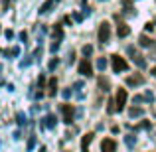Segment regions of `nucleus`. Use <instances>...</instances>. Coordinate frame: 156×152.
Returning a JSON list of instances; mask_svg holds the SVG:
<instances>
[{"label":"nucleus","instance_id":"1","mask_svg":"<svg viewBox=\"0 0 156 152\" xmlns=\"http://www.w3.org/2000/svg\"><path fill=\"white\" fill-rule=\"evenodd\" d=\"M111 65H113V71L115 73H125L129 71V63H126V59H122L121 55H111Z\"/></svg>","mask_w":156,"mask_h":152},{"label":"nucleus","instance_id":"2","mask_svg":"<svg viewBox=\"0 0 156 152\" xmlns=\"http://www.w3.org/2000/svg\"><path fill=\"white\" fill-rule=\"evenodd\" d=\"M97 40H99V44H107L111 40V24L109 22H101L99 32H97Z\"/></svg>","mask_w":156,"mask_h":152},{"label":"nucleus","instance_id":"3","mask_svg":"<svg viewBox=\"0 0 156 152\" xmlns=\"http://www.w3.org/2000/svg\"><path fill=\"white\" fill-rule=\"evenodd\" d=\"M61 40H63V30H61V26L57 24V26L53 28V32H51V51H57Z\"/></svg>","mask_w":156,"mask_h":152},{"label":"nucleus","instance_id":"4","mask_svg":"<svg viewBox=\"0 0 156 152\" xmlns=\"http://www.w3.org/2000/svg\"><path fill=\"white\" fill-rule=\"evenodd\" d=\"M61 117H63V122L65 125H71L73 122V117H75V109L71 105H61Z\"/></svg>","mask_w":156,"mask_h":152},{"label":"nucleus","instance_id":"5","mask_svg":"<svg viewBox=\"0 0 156 152\" xmlns=\"http://www.w3.org/2000/svg\"><path fill=\"white\" fill-rule=\"evenodd\" d=\"M126 99H129V95H126V89H117V99H115V103H117V113L125 109Z\"/></svg>","mask_w":156,"mask_h":152},{"label":"nucleus","instance_id":"6","mask_svg":"<svg viewBox=\"0 0 156 152\" xmlns=\"http://www.w3.org/2000/svg\"><path fill=\"white\" fill-rule=\"evenodd\" d=\"M77 69H79V73H81V75H85V77H91L93 75V65H91V61H89V59H81Z\"/></svg>","mask_w":156,"mask_h":152},{"label":"nucleus","instance_id":"7","mask_svg":"<svg viewBox=\"0 0 156 152\" xmlns=\"http://www.w3.org/2000/svg\"><path fill=\"white\" fill-rule=\"evenodd\" d=\"M101 152H117V142L113 138H103L101 140Z\"/></svg>","mask_w":156,"mask_h":152},{"label":"nucleus","instance_id":"8","mask_svg":"<svg viewBox=\"0 0 156 152\" xmlns=\"http://www.w3.org/2000/svg\"><path fill=\"white\" fill-rule=\"evenodd\" d=\"M142 73H133V75L126 77V85L129 87H136V85H142Z\"/></svg>","mask_w":156,"mask_h":152},{"label":"nucleus","instance_id":"9","mask_svg":"<svg viewBox=\"0 0 156 152\" xmlns=\"http://www.w3.org/2000/svg\"><path fill=\"white\" fill-rule=\"evenodd\" d=\"M55 125H57V117L55 115H46V117H44V122H42L44 129H53Z\"/></svg>","mask_w":156,"mask_h":152},{"label":"nucleus","instance_id":"10","mask_svg":"<svg viewBox=\"0 0 156 152\" xmlns=\"http://www.w3.org/2000/svg\"><path fill=\"white\" fill-rule=\"evenodd\" d=\"M93 136H95L93 133H87L83 138H81V152H89V144H91Z\"/></svg>","mask_w":156,"mask_h":152},{"label":"nucleus","instance_id":"11","mask_svg":"<svg viewBox=\"0 0 156 152\" xmlns=\"http://www.w3.org/2000/svg\"><path fill=\"white\" fill-rule=\"evenodd\" d=\"M57 2H59V0H48V2H44L42 8H40V14H48V12H51V8L55 6Z\"/></svg>","mask_w":156,"mask_h":152},{"label":"nucleus","instance_id":"12","mask_svg":"<svg viewBox=\"0 0 156 152\" xmlns=\"http://www.w3.org/2000/svg\"><path fill=\"white\" fill-rule=\"evenodd\" d=\"M48 95H50V97H55L57 95V79H55V77H51V79H50V85H48Z\"/></svg>","mask_w":156,"mask_h":152},{"label":"nucleus","instance_id":"13","mask_svg":"<svg viewBox=\"0 0 156 152\" xmlns=\"http://www.w3.org/2000/svg\"><path fill=\"white\" fill-rule=\"evenodd\" d=\"M117 34H119V38L122 40V38H126V36L130 34V28L126 26V24H122V22H121V24H119V30H117Z\"/></svg>","mask_w":156,"mask_h":152},{"label":"nucleus","instance_id":"14","mask_svg":"<svg viewBox=\"0 0 156 152\" xmlns=\"http://www.w3.org/2000/svg\"><path fill=\"white\" fill-rule=\"evenodd\" d=\"M129 115H130L133 118L142 117V109H140V107H130V109H129Z\"/></svg>","mask_w":156,"mask_h":152},{"label":"nucleus","instance_id":"15","mask_svg":"<svg viewBox=\"0 0 156 152\" xmlns=\"http://www.w3.org/2000/svg\"><path fill=\"white\" fill-rule=\"evenodd\" d=\"M138 44H140L142 48H150V46H152V40L146 38V36H140V38H138Z\"/></svg>","mask_w":156,"mask_h":152},{"label":"nucleus","instance_id":"16","mask_svg":"<svg viewBox=\"0 0 156 152\" xmlns=\"http://www.w3.org/2000/svg\"><path fill=\"white\" fill-rule=\"evenodd\" d=\"M125 142H126V146H129V148H133V146L136 144V138H134L133 134H126V136H125Z\"/></svg>","mask_w":156,"mask_h":152},{"label":"nucleus","instance_id":"17","mask_svg":"<svg viewBox=\"0 0 156 152\" xmlns=\"http://www.w3.org/2000/svg\"><path fill=\"white\" fill-rule=\"evenodd\" d=\"M105 67H107V59L105 57H99V59H97V69H99V71H105Z\"/></svg>","mask_w":156,"mask_h":152},{"label":"nucleus","instance_id":"18","mask_svg":"<svg viewBox=\"0 0 156 152\" xmlns=\"http://www.w3.org/2000/svg\"><path fill=\"white\" fill-rule=\"evenodd\" d=\"M4 55H12V57H18L20 55V48H12V50H6Z\"/></svg>","mask_w":156,"mask_h":152},{"label":"nucleus","instance_id":"19","mask_svg":"<svg viewBox=\"0 0 156 152\" xmlns=\"http://www.w3.org/2000/svg\"><path fill=\"white\" fill-rule=\"evenodd\" d=\"M99 85H101V89H103V91H109V89H111L109 81H107L105 77H99Z\"/></svg>","mask_w":156,"mask_h":152},{"label":"nucleus","instance_id":"20","mask_svg":"<svg viewBox=\"0 0 156 152\" xmlns=\"http://www.w3.org/2000/svg\"><path fill=\"white\" fill-rule=\"evenodd\" d=\"M133 59H134V63H136L138 67H144V59H142L140 55H133Z\"/></svg>","mask_w":156,"mask_h":152},{"label":"nucleus","instance_id":"21","mask_svg":"<svg viewBox=\"0 0 156 152\" xmlns=\"http://www.w3.org/2000/svg\"><path fill=\"white\" fill-rule=\"evenodd\" d=\"M57 63H59V59H57V57H53V59L50 61V65H48V69H50V71H53V69L57 67Z\"/></svg>","mask_w":156,"mask_h":152},{"label":"nucleus","instance_id":"22","mask_svg":"<svg viewBox=\"0 0 156 152\" xmlns=\"http://www.w3.org/2000/svg\"><path fill=\"white\" fill-rule=\"evenodd\" d=\"M34 146H36V136L32 134V136H30V140H28V150L32 152V148H34Z\"/></svg>","mask_w":156,"mask_h":152},{"label":"nucleus","instance_id":"23","mask_svg":"<svg viewBox=\"0 0 156 152\" xmlns=\"http://www.w3.org/2000/svg\"><path fill=\"white\" fill-rule=\"evenodd\" d=\"M38 85H40V89H44V85H46V75H44V73L38 77Z\"/></svg>","mask_w":156,"mask_h":152},{"label":"nucleus","instance_id":"24","mask_svg":"<svg viewBox=\"0 0 156 152\" xmlns=\"http://www.w3.org/2000/svg\"><path fill=\"white\" fill-rule=\"evenodd\" d=\"M142 99H144V101H148V103H152V101H154V95H152V93H150V91H146Z\"/></svg>","mask_w":156,"mask_h":152},{"label":"nucleus","instance_id":"25","mask_svg":"<svg viewBox=\"0 0 156 152\" xmlns=\"http://www.w3.org/2000/svg\"><path fill=\"white\" fill-rule=\"evenodd\" d=\"M83 53H85V55H91V53H93V46H85L83 48Z\"/></svg>","mask_w":156,"mask_h":152},{"label":"nucleus","instance_id":"26","mask_svg":"<svg viewBox=\"0 0 156 152\" xmlns=\"http://www.w3.org/2000/svg\"><path fill=\"white\" fill-rule=\"evenodd\" d=\"M20 42H28V32H20Z\"/></svg>","mask_w":156,"mask_h":152},{"label":"nucleus","instance_id":"27","mask_svg":"<svg viewBox=\"0 0 156 152\" xmlns=\"http://www.w3.org/2000/svg\"><path fill=\"white\" fill-rule=\"evenodd\" d=\"M4 36H6L8 40H12V38H14V32H12V30H6V32H4Z\"/></svg>","mask_w":156,"mask_h":152},{"label":"nucleus","instance_id":"28","mask_svg":"<svg viewBox=\"0 0 156 152\" xmlns=\"http://www.w3.org/2000/svg\"><path fill=\"white\" fill-rule=\"evenodd\" d=\"M18 122H20V125H24V122H26V117H24L22 113H18Z\"/></svg>","mask_w":156,"mask_h":152},{"label":"nucleus","instance_id":"29","mask_svg":"<svg viewBox=\"0 0 156 152\" xmlns=\"http://www.w3.org/2000/svg\"><path fill=\"white\" fill-rule=\"evenodd\" d=\"M69 97H71V91H69V89H63V99H69Z\"/></svg>","mask_w":156,"mask_h":152},{"label":"nucleus","instance_id":"30","mask_svg":"<svg viewBox=\"0 0 156 152\" xmlns=\"http://www.w3.org/2000/svg\"><path fill=\"white\" fill-rule=\"evenodd\" d=\"M138 126H140V129H150V122H148V121H144V122H140Z\"/></svg>","mask_w":156,"mask_h":152},{"label":"nucleus","instance_id":"31","mask_svg":"<svg viewBox=\"0 0 156 152\" xmlns=\"http://www.w3.org/2000/svg\"><path fill=\"white\" fill-rule=\"evenodd\" d=\"M30 63H32V55L28 57V59H24V61H22V67H26V65H30Z\"/></svg>","mask_w":156,"mask_h":152},{"label":"nucleus","instance_id":"32","mask_svg":"<svg viewBox=\"0 0 156 152\" xmlns=\"http://www.w3.org/2000/svg\"><path fill=\"white\" fill-rule=\"evenodd\" d=\"M73 18H75L77 22H81V20H83V16H81V14H73Z\"/></svg>","mask_w":156,"mask_h":152},{"label":"nucleus","instance_id":"33","mask_svg":"<svg viewBox=\"0 0 156 152\" xmlns=\"http://www.w3.org/2000/svg\"><path fill=\"white\" fill-rule=\"evenodd\" d=\"M150 73H152V75L156 77V67H152V71H150Z\"/></svg>","mask_w":156,"mask_h":152},{"label":"nucleus","instance_id":"34","mask_svg":"<svg viewBox=\"0 0 156 152\" xmlns=\"http://www.w3.org/2000/svg\"><path fill=\"white\" fill-rule=\"evenodd\" d=\"M40 152H48V150H46V148H40Z\"/></svg>","mask_w":156,"mask_h":152}]
</instances>
